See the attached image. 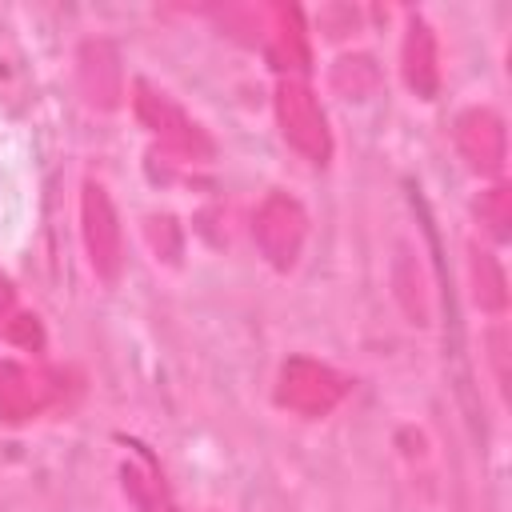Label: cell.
<instances>
[{"instance_id": "1", "label": "cell", "mask_w": 512, "mask_h": 512, "mask_svg": "<svg viewBox=\"0 0 512 512\" xmlns=\"http://www.w3.org/2000/svg\"><path fill=\"white\" fill-rule=\"evenodd\" d=\"M276 116L284 124V140L296 152H304L312 164H324L332 156V136H328V124H324V112H320L316 96L304 84H296V80L280 84V92H276Z\"/></svg>"}, {"instance_id": "2", "label": "cell", "mask_w": 512, "mask_h": 512, "mask_svg": "<svg viewBox=\"0 0 512 512\" xmlns=\"http://www.w3.org/2000/svg\"><path fill=\"white\" fill-rule=\"evenodd\" d=\"M252 236L260 244V252L276 264V268H292L300 248H304V236H308V220H304V208L280 192H272L260 212H256V224H252Z\"/></svg>"}, {"instance_id": "3", "label": "cell", "mask_w": 512, "mask_h": 512, "mask_svg": "<svg viewBox=\"0 0 512 512\" xmlns=\"http://www.w3.org/2000/svg\"><path fill=\"white\" fill-rule=\"evenodd\" d=\"M80 216H84V244L92 256V268L104 280L120 276V224L112 212V200L100 184H84V200H80Z\"/></svg>"}, {"instance_id": "4", "label": "cell", "mask_w": 512, "mask_h": 512, "mask_svg": "<svg viewBox=\"0 0 512 512\" xmlns=\"http://www.w3.org/2000/svg\"><path fill=\"white\" fill-rule=\"evenodd\" d=\"M344 396V380L336 372H328L324 364H312V360H288L284 364V376H280V400L296 412H308V416H320L328 412L336 400Z\"/></svg>"}, {"instance_id": "5", "label": "cell", "mask_w": 512, "mask_h": 512, "mask_svg": "<svg viewBox=\"0 0 512 512\" xmlns=\"http://www.w3.org/2000/svg\"><path fill=\"white\" fill-rule=\"evenodd\" d=\"M136 112L144 116V124L156 132V136H164L168 144H176V148H184V152H212V144L200 136V128L164 96V92H152L148 84H136Z\"/></svg>"}, {"instance_id": "6", "label": "cell", "mask_w": 512, "mask_h": 512, "mask_svg": "<svg viewBox=\"0 0 512 512\" xmlns=\"http://www.w3.org/2000/svg\"><path fill=\"white\" fill-rule=\"evenodd\" d=\"M456 144L472 160L476 172H500V164H504V124L492 112H484V108L464 112L460 124H456Z\"/></svg>"}, {"instance_id": "7", "label": "cell", "mask_w": 512, "mask_h": 512, "mask_svg": "<svg viewBox=\"0 0 512 512\" xmlns=\"http://www.w3.org/2000/svg\"><path fill=\"white\" fill-rule=\"evenodd\" d=\"M404 72H408V84L428 100L436 92V52H432V36L420 20H412V32H408V44H404Z\"/></svg>"}, {"instance_id": "8", "label": "cell", "mask_w": 512, "mask_h": 512, "mask_svg": "<svg viewBox=\"0 0 512 512\" xmlns=\"http://www.w3.org/2000/svg\"><path fill=\"white\" fill-rule=\"evenodd\" d=\"M476 260V300L484 304V308H504V272H500V264L488 256V252H472Z\"/></svg>"}, {"instance_id": "9", "label": "cell", "mask_w": 512, "mask_h": 512, "mask_svg": "<svg viewBox=\"0 0 512 512\" xmlns=\"http://www.w3.org/2000/svg\"><path fill=\"white\" fill-rule=\"evenodd\" d=\"M480 212L488 216V228H492L496 236H504V232H508V228H504V224H508V192H504V188L488 192V196L480 200Z\"/></svg>"}]
</instances>
